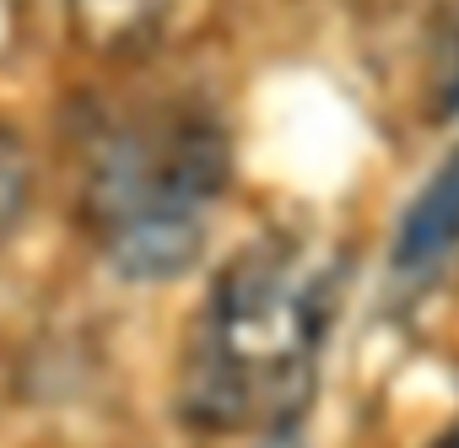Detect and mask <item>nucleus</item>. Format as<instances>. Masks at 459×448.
Wrapping results in <instances>:
<instances>
[{
  "instance_id": "nucleus-1",
  "label": "nucleus",
  "mask_w": 459,
  "mask_h": 448,
  "mask_svg": "<svg viewBox=\"0 0 459 448\" xmlns=\"http://www.w3.org/2000/svg\"><path fill=\"white\" fill-rule=\"evenodd\" d=\"M330 308V276L298 244L238 254L195 319L178 378L184 416L211 432H287L314 400Z\"/></svg>"
},
{
  "instance_id": "nucleus-2",
  "label": "nucleus",
  "mask_w": 459,
  "mask_h": 448,
  "mask_svg": "<svg viewBox=\"0 0 459 448\" xmlns=\"http://www.w3.org/2000/svg\"><path fill=\"white\" fill-rule=\"evenodd\" d=\"M227 135L195 98H130L82 125V216L130 281H173L205 249Z\"/></svg>"
},
{
  "instance_id": "nucleus-3",
  "label": "nucleus",
  "mask_w": 459,
  "mask_h": 448,
  "mask_svg": "<svg viewBox=\"0 0 459 448\" xmlns=\"http://www.w3.org/2000/svg\"><path fill=\"white\" fill-rule=\"evenodd\" d=\"M205 0H71V22L92 55L108 60H146L173 44Z\"/></svg>"
},
{
  "instance_id": "nucleus-4",
  "label": "nucleus",
  "mask_w": 459,
  "mask_h": 448,
  "mask_svg": "<svg viewBox=\"0 0 459 448\" xmlns=\"http://www.w3.org/2000/svg\"><path fill=\"white\" fill-rule=\"evenodd\" d=\"M454 249H459V157H448L427 178V189L411 200V211L400 221V238H394V271L405 281H421Z\"/></svg>"
},
{
  "instance_id": "nucleus-5",
  "label": "nucleus",
  "mask_w": 459,
  "mask_h": 448,
  "mask_svg": "<svg viewBox=\"0 0 459 448\" xmlns=\"http://www.w3.org/2000/svg\"><path fill=\"white\" fill-rule=\"evenodd\" d=\"M28 189H33V168H28V151L22 141L0 125V244L17 233V221L28 211Z\"/></svg>"
},
{
  "instance_id": "nucleus-6",
  "label": "nucleus",
  "mask_w": 459,
  "mask_h": 448,
  "mask_svg": "<svg viewBox=\"0 0 459 448\" xmlns=\"http://www.w3.org/2000/svg\"><path fill=\"white\" fill-rule=\"evenodd\" d=\"M437 448H459V432H448V437H443V443H437Z\"/></svg>"
},
{
  "instance_id": "nucleus-7",
  "label": "nucleus",
  "mask_w": 459,
  "mask_h": 448,
  "mask_svg": "<svg viewBox=\"0 0 459 448\" xmlns=\"http://www.w3.org/2000/svg\"><path fill=\"white\" fill-rule=\"evenodd\" d=\"M271 448H292V443H287V437H276V443H271Z\"/></svg>"
}]
</instances>
